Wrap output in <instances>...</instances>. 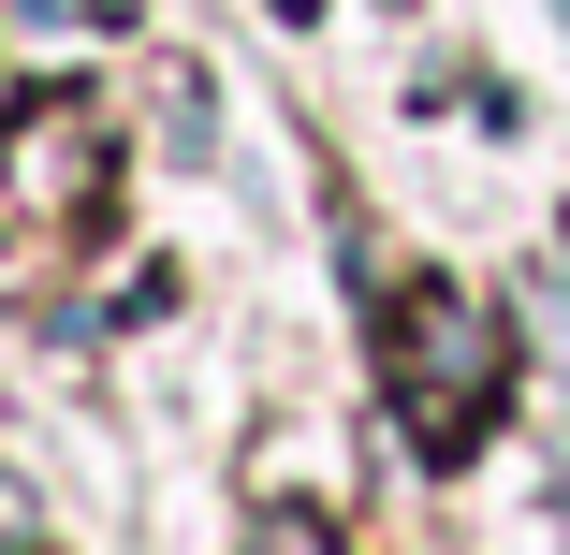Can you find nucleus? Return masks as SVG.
Segmentation results:
<instances>
[{"label": "nucleus", "mask_w": 570, "mask_h": 555, "mask_svg": "<svg viewBox=\"0 0 570 555\" xmlns=\"http://www.w3.org/2000/svg\"><path fill=\"white\" fill-rule=\"evenodd\" d=\"M498 395H512V337H498V307H469V293H410L395 307V438L424 468H469L483 454V424H498Z\"/></svg>", "instance_id": "f257e3e1"}, {"label": "nucleus", "mask_w": 570, "mask_h": 555, "mask_svg": "<svg viewBox=\"0 0 570 555\" xmlns=\"http://www.w3.org/2000/svg\"><path fill=\"white\" fill-rule=\"evenodd\" d=\"M0 176H16L45 219H88L102 176H118V132H102V102H30L16 132H0Z\"/></svg>", "instance_id": "f03ea898"}]
</instances>
